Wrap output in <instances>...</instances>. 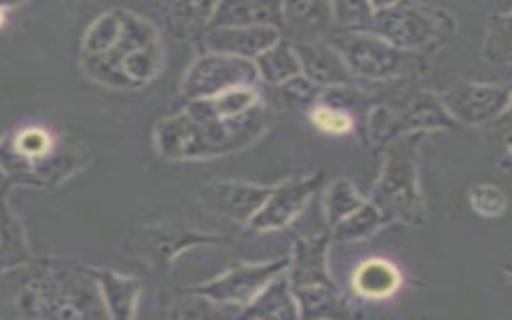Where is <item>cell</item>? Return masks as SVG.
I'll return each instance as SVG.
<instances>
[{
	"mask_svg": "<svg viewBox=\"0 0 512 320\" xmlns=\"http://www.w3.org/2000/svg\"><path fill=\"white\" fill-rule=\"evenodd\" d=\"M290 266V258L260 262V264H244L226 274L190 288V292L202 294L216 302L222 308H238L244 310L260 292L262 288L280 272Z\"/></svg>",
	"mask_w": 512,
	"mask_h": 320,
	"instance_id": "cell-8",
	"label": "cell"
},
{
	"mask_svg": "<svg viewBox=\"0 0 512 320\" xmlns=\"http://www.w3.org/2000/svg\"><path fill=\"white\" fill-rule=\"evenodd\" d=\"M258 104V94L252 88H234L216 96L188 100L186 110L196 116L232 118L248 112Z\"/></svg>",
	"mask_w": 512,
	"mask_h": 320,
	"instance_id": "cell-22",
	"label": "cell"
},
{
	"mask_svg": "<svg viewBox=\"0 0 512 320\" xmlns=\"http://www.w3.org/2000/svg\"><path fill=\"white\" fill-rule=\"evenodd\" d=\"M354 288L366 298H384L390 296L398 284V270L386 260H368L354 274Z\"/></svg>",
	"mask_w": 512,
	"mask_h": 320,
	"instance_id": "cell-25",
	"label": "cell"
},
{
	"mask_svg": "<svg viewBox=\"0 0 512 320\" xmlns=\"http://www.w3.org/2000/svg\"><path fill=\"white\" fill-rule=\"evenodd\" d=\"M456 122L442 106L440 100H434L428 94L414 96L412 102L404 106L402 112L394 114V128L400 130H428V128H452Z\"/></svg>",
	"mask_w": 512,
	"mask_h": 320,
	"instance_id": "cell-20",
	"label": "cell"
},
{
	"mask_svg": "<svg viewBox=\"0 0 512 320\" xmlns=\"http://www.w3.org/2000/svg\"><path fill=\"white\" fill-rule=\"evenodd\" d=\"M242 318L250 320H264V318H274V320H292L298 318V302L294 296V288L290 284V278L284 272L276 274L264 288L262 292L240 312Z\"/></svg>",
	"mask_w": 512,
	"mask_h": 320,
	"instance_id": "cell-17",
	"label": "cell"
},
{
	"mask_svg": "<svg viewBox=\"0 0 512 320\" xmlns=\"http://www.w3.org/2000/svg\"><path fill=\"white\" fill-rule=\"evenodd\" d=\"M32 260L26 234L10 206L0 198V274Z\"/></svg>",
	"mask_w": 512,
	"mask_h": 320,
	"instance_id": "cell-23",
	"label": "cell"
},
{
	"mask_svg": "<svg viewBox=\"0 0 512 320\" xmlns=\"http://www.w3.org/2000/svg\"><path fill=\"white\" fill-rule=\"evenodd\" d=\"M280 38V30L274 26H214L206 30V46L212 52L248 60H256Z\"/></svg>",
	"mask_w": 512,
	"mask_h": 320,
	"instance_id": "cell-12",
	"label": "cell"
},
{
	"mask_svg": "<svg viewBox=\"0 0 512 320\" xmlns=\"http://www.w3.org/2000/svg\"><path fill=\"white\" fill-rule=\"evenodd\" d=\"M376 10L378 8H386V6H390V4H394V2H398V0H368Z\"/></svg>",
	"mask_w": 512,
	"mask_h": 320,
	"instance_id": "cell-34",
	"label": "cell"
},
{
	"mask_svg": "<svg viewBox=\"0 0 512 320\" xmlns=\"http://www.w3.org/2000/svg\"><path fill=\"white\" fill-rule=\"evenodd\" d=\"M310 118L316 128H320L324 132H332V134H342L352 128V116L344 108L330 106V104L316 106L312 110Z\"/></svg>",
	"mask_w": 512,
	"mask_h": 320,
	"instance_id": "cell-31",
	"label": "cell"
},
{
	"mask_svg": "<svg viewBox=\"0 0 512 320\" xmlns=\"http://www.w3.org/2000/svg\"><path fill=\"white\" fill-rule=\"evenodd\" d=\"M320 184L322 174H312L306 178H294L278 186H272L270 196L248 224L260 232L280 230L288 226L296 218V214L306 206L310 196L320 188Z\"/></svg>",
	"mask_w": 512,
	"mask_h": 320,
	"instance_id": "cell-10",
	"label": "cell"
},
{
	"mask_svg": "<svg viewBox=\"0 0 512 320\" xmlns=\"http://www.w3.org/2000/svg\"><path fill=\"white\" fill-rule=\"evenodd\" d=\"M218 2L220 0H172L166 24L176 38L190 40L210 24Z\"/></svg>",
	"mask_w": 512,
	"mask_h": 320,
	"instance_id": "cell-21",
	"label": "cell"
},
{
	"mask_svg": "<svg viewBox=\"0 0 512 320\" xmlns=\"http://www.w3.org/2000/svg\"><path fill=\"white\" fill-rule=\"evenodd\" d=\"M326 236L298 240L294 246V256L290 258V284L300 286H332L326 272Z\"/></svg>",
	"mask_w": 512,
	"mask_h": 320,
	"instance_id": "cell-18",
	"label": "cell"
},
{
	"mask_svg": "<svg viewBox=\"0 0 512 320\" xmlns=\"http://www.w3.org/2000/svg\"><path fill=\"white\" fill-rule=\"evenodd\" d=\"M332 12L342 32H368L374 22V6L368 0H332Z\"/></svg>",
	"mask_w": 512,
	"mask_h": 320,
	"instance_id": "cell-29",
	"label": "cell"
},
{
	"mask_svg": "<svg viewBox=\"0 0 512 320\" xmlns=\"http://www.w3.org/2000/svg\"><path fill=\"white\" fill-rule=\"evenodd\" d=\"M276 88H278V94H280L282 102H286L288 106H296V108L310 106V104L318 102L320 96H322V86L314 84L304 74H298V76L278 84Z\"/></svg>",
	"mask_w": 512,
	"mask_h": 320,
	"instance_id": "cell-30",
	"label": "cell"
},
{
	"mask_svg": "<svg viewBox=\"0 0 512 320\" xmlns=\"http://www.w3.org/2000/svg\"><path fill=\"white\" fill-rule=\"evenodd\" d=\"M258 80V68L248 58L210 52L200 56L182 80V96L186 100L216 96L234 88H252Z\"/></svg>",
	"mask_w": 512,
	"mask_h": 320,
	"instance_id": "cell-6",
	"label": "cell"
},
{
	"mask_svg": "<svg viewBox=\"0 0 512 320\" xmlns=\"http://www.w3.org/2000/svg\"><path fill=\"white\" fill-rule=\"evenodd\" d=\"M264 128L266 114L258 104L232 118H208L184 110L160 120L154 140L168 160H206L250 146Z\"/></svg>",
	"mask_w": 512,
	"mask_h": 320,
	"instance_id": "cell-3",
	"label": "cell"
},
{
	"mask_svg": "<svg viewBox=\"0 0 512 320\" xmlns=\"http://www.w3.org/2000/svg\"><path fill=\"white\" fill-rule=\"evenodd\" d=\"M254 64L258 68V76L264 78L268 84H274V86L302 74L300 60H298V54L294 50V44L284 40V38H280L274 46L264 50L254 60Z\"/></svg>",
	"mask_w": 512,
	"mask_h": 320,
	"instance_id": "cell-24",
	"label": "cell"
},
{
	"mask_svg": "<svg viewBox=\"0 0 512 320\" xmlns=\"http://www.w3.org/2000/svg\"><path fill=\"white\" fill-rule=\"evenodd\" d=\"M332 24V0H282V30L292 42H316Z\"/></svg>",
	"mask_w": 512,
	"mask_h": 320,
	"instance_id": "cell-14",
	"label": "cell"
},
{
	"mask_svg": "<svg viewBox=\"0 0 512 320\" xmlns=\"http://www.w3.org/2000/svg\"><path fill=\"white\" fill-rule=\"evenodd\" d=\"M344 58L352 74L386 80L416 72L420 56L414 50L398 48L374 32H340L328 40Z\"/></svg>",
	"mask_w": 512,
	"mask_h": 320,
	"instance_id": "cell-5",
	"label": "cell"
},
{
	"mask_svg": "<svg viewBox=\"0 0 512 320\" xmlns=\"http://www.w3.org/2000/svg\"><path fill=\"white\" fill-rule=\"evenodd\" d=\"M512 100V90L490 84H462L440 96L448 114L464 124L476 126L500 116Z\"/></svg>",
	"mask_w": 512,
	"mask_h": 320,
	"instance_id": "cell-9",
	"label": "cell"
},
{
	"mask_svg": "<svg viewBox=\"0 0 512 320\" xmlns=\"http://www.w3.org/2000/svg\"><path fill=\"white\" fill-rule=\"evenodd\" d=\"M470 200H472V206L480 214H486V216H496L506 206V198H504L502 190L496 188V186H488V184L472 188Z\"/></svg>",
	"mask_w": 512,
	"mask_h": 320,
	"instance_id": "cell-32",
	"label": "cell"
},
{
	"mask_svg": "<svg viewBox=\"0 0 512 320\" xmlns=\"http://www.w3.org/2000/svg\"><path fill=\"white\" fill-rule=\"evenodd\" d=\"M274 26L282 30V0H220L208 28Z\"/></svg>",
	"mask_w": 512,
	"mask_h": 320,
	"instance_id": "cell-16",
	"label": "cell"
},
{
	"mask_svg": "<svg viewBox=\"0 0 512 320\" xmlns=\"http://www.w3.org/2000/svg\"><path fill=\"white\" fill-rule=\"evenodd\" d=\"M302 74L318 86H344L352 82V72L340 52L330 42H294Z\"/></svg>",
	"mask_w": 512,
	"mask_h": 320,
	"instance_id": "cell-15",
	"label": "cell"
},
{
	"mask_svg": "<svg viewBox=\"0 0 512 320\" xmlns=\"http://www.w3.org/2000/svg\"><path fill=\"white\" fill-rule=\"evenodd\" d=\"M8 184H10V176H8V172L0 166V198L4 196V192H6Z\"/></svg>",
	"mask_w": 512,
	"mask_h": 320,
	"instance_id": "cell-33",
	"label": "cell"
},
{
	"mask_svg": "<svg viewBox=\"0 0 512 320\" xmlns=\"http://www.w3.org/2000/svg\"><path fill=\"white\" fill-rule=\"evenodd\" d=\"M10 284L12 306L24 318H102L108 316L90 268L44 258L0 274Z\"/></svg>",
	"mask_w": 512,
	"mask_h": 320,
	"instance_id": "cell-2",
	"label": "cell"
},
{
	"mask_svg": "<svg viewBox=\"0 0 512 320\" xmlns=\"http://www.w3.org/2000/svg\"><path fill=\"white\" fill-rule=\"evenodd\" d=\"M364 204L362 196L356 192L352 182L346 178L334 180L324 196V212L328 226H336L340 220H344L348 214H352L356 208Z\"/></svg>",
	"mask_w": 512,
	"mask_h": 320,
	"instance_id": "cell-28",
	"label": "cell"
},
{
	"mask_svg": "<svg viewBox=\"0 0 512 320\" xmlns=\"http://www.w3.org/2000/svg\"><path fill=\"white\" fill-rule=\"evenodd\" d=\"M270 192L272 186L236 180H214L200 188V200L210 212L238 222H250L252 216L262 208Z\"/></svg>",
	"mask_w": 512,
	"mask_h": 320,
	"instance_id": "cell-11",
	"label": "cell"
},
{
	"mask_svg": "<svg viewBox=\"0 0 512 320\" xmlns=\"http://www.w3.org/2000/svg\"><path fill=\"white\" fill-rule=\"evenodd\" d=\"M160 58L156 28L124 10L98 16L82 44L86 72L114 88H138L150 82L160 68Z\"/></svg>",
	"mask_w": 512,
	"mask_h": 320,
	"instance_id": "cell-1",
	"label": "cell"
},
{
	"mask_svg": "<svg viewBox=\"0 0 512 320\" xmlns=\"http://www.w3.org/2000/svg\"><path fill=\"white\" fill-rule=\"evenodd\" d=\"M442 28L440 16H434L432 10L416 6L408 0H398L386 8H378L372 22L376 36L404 50L426 46L440 34Z\"/></svg>",
	"mask_w": 512,
	"mask_h": 320,
	"instance_id": "cell-7",
	"label": "cell"
},
{
	"mask_svg": "<svg viewBox=\"0 0 512 320\" xmlns=\"http://www.w3.org/2000/svg\"><path fill=\"white\" fill-rule=\"evenodd\" d=\"M420 134H410L388 146L382 176L372 192V204L384 220L418 222L422 204L416 186V150Z\"/></svg>",
	"mask_w": 512,
	"mask_h": 320,
	"instance_id": "cell-4",
	"label": "cell"
},
{
	"mask_svg": "<svg viewBox=\"0 0 512 320\" xmlns=\"http://www.w3.org/2000/svg\"><path fill=\"white\" fill-rule=\"evenodd\" d=\"M226 238L214 234H198L190 230H166V228H138L134 230V238L130 240L132 250L144 254L152 262L166 266L170 264L182 250L198 244L222 242Z\"/></svg>",
	"mask_w": 512,
	"mask_h": 320,
	"instance_id": "cell-13",
	"label": "cell"
},
{
	"mask_svg": "<svg viewBox=\"0 0 512 320\" xmlns=\"http://www.w3.org/2000/svg\"><path fill=\"white\" fill-rule=\"evenodd\" d=\"M294 296L302 318H330L346 314L342 302L334 294V286H300L294 288Z\"/></svg>",
	"mask_w": 512,
	"mask_h": 320,
	"instance_id": "cell-26",
	"label": "cell"
},
{
	"mask_svg": "<svg viewBox=\"0 0 512 320\" xmlns=\"http://www.w3.org/2000/svg\"><path fill=\"white\" fill-rule=\"evenodd\" d=\"M4 22V16H2V10H0V24Z\"/></svg>",
	"mask_w": 512,
	"mask_h": 320,
	"instance_id": "cell-36",
	"label": "cell"
},
{
	"mask_svg": "<svg viewBox=\"0 0 512 320\" xmlns=\"http://www.w3.org/2000/svg\"><path fill=\"white\" fill-rule=\"evenodd\" d=\"M24 0H0V10H4V8H14V6H18V4H22Z\"/></svg>",
	"mask_w": 512,
	"mask_h": 320,
	"instance_id": "cell-35",
	"label": "cell"
},
{
	"mask_svg": "<svg viewBox=\"0 0 512 320\" xmlns=\"http://www.w3.org/2000/svg\"><path fill=\"white\" fill-rule=\"evenodd\" d=\"M384 222L380 210L370 202H364L360 208H356L352 214H348L344 220H340L332 232L334 240L338 242H358L368 238L380 224Z\"/></svg>",
	"mask_w": 512,
	"mask_h": 320,
	"instance_id": "cell-27",
	"label": "cell"
},
{
	"mask_svg": "<svg viewBox=\"0 0 512 320\" xmlns=\"http://www.w3.org/2000/svg\"><path fill=\"white\" fill-rule=\"evenodd\" d=\"M110 318H132L140 296V280L114 270H92Z\"/></svg>",
	"mask_w": 512,
	"mask_h": 320,
	"instance_id": "cell-19",
	"label": "cell"
}]
</instances>
